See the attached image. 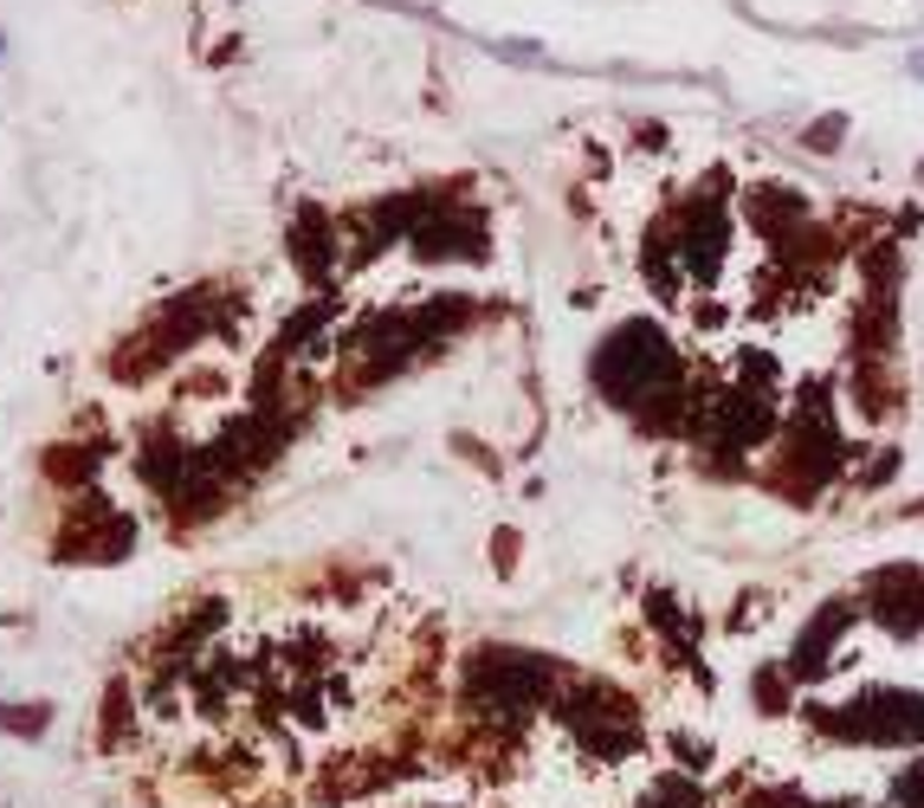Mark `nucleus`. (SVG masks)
<instances>
[{
	"label": "nucleus",
	"mask_w": 924,
	"mask_h": 808,
	"mask_svg": "<svg viewBox=\"0 0 924 808\" xmlns=\"http://www.w3.org/2000/svg\"><path fill=\"white\" fill-rule=\"evenodd\" d=\"M595 382L621 407H640L679 382V363H672V350L653 336V324H621V331L601 343V356H595Z\"/></svg>",
	"instance_id": "f257e3e1"
},
{
	"label": "nucleus",
	"mask_w": 924,
	"mask_h": 808,
	"mask_svg": "<svg viewBox=\"0 0 924 808\" xmlns=\"http://www.w3.org/2000/svg\"><path fill=\"white\" fill-rule=\"evenodd\" d=\"M841 137H847V117H821V123L809 130V143L821 149V155H834V149H841Z\"/></svg>",
	"instance_id": "f03ea898"
},
{
	"label": "nucleus",
	"mask_w": 924,
	"mask_h": 808,
	"mask_svg": "<svg viewBox=\"0 0 924 808\" xmlns=\"http://www.w3.org/2000/svg\"><path fill=\"white\" fill-rule=\"evenodd\" d=\"M0 725H7V731H45V711H33V718H27V705H7V711H0Z\"/></svg>",
	"instance_id": "7ed1b4c3"
},
{
	"label": "nucleus",
	"mask_w": 924,
	"mask_h": 808,
	"mask_svg": "<svg viewBox=\"0 0 924 808\" xmlns=\"http://www.w3.org/2000/svg\"><path fill=\"white\" fill-rule=\"evenodd\" d=\"M905 72H912V78H918V84H924V46H918V52H912V59H905Z\"/></svg>",
	"instance_id": "20e7f679"
},
{
	"label": "nucleus",
	"mask_w": 924,
	"mask_h": 808,
	"mask_svg": "<svg viewBox=\"0 0 924 808\" xmlns=\"http://www.w3.org/2000/svg\"><path fill=\"white\" fill-rule=\"evenodd\" d=\"M0 52H7V33H0Z\"/></svg>",
	"instance_id": "39448f33"
}]
</instances>
